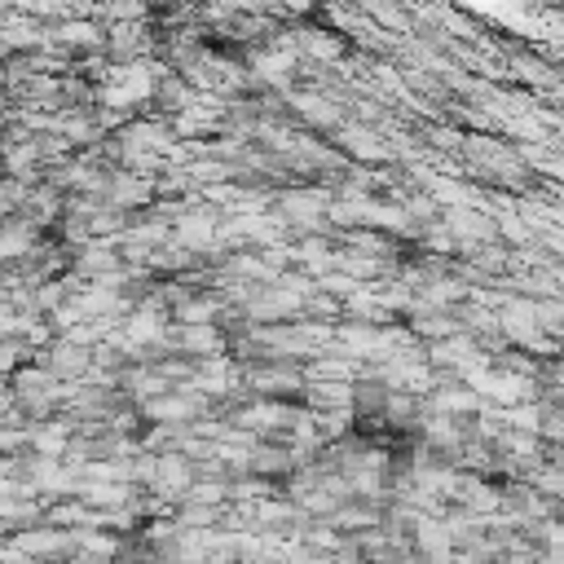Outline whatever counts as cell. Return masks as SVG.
<instances>
[{"instance_id":"1","label":"cell","mask_w":564,"mask_h":564,"mask_svg":"<svg viewBox=\"0 0 564 564\" xmlns=\"http://www.w3.org/2000/svg\"><path fill=\"white\" fill-rule=\"evenodd\" d=\"M150 48H154L150 22H110V31H106V57H115V62H145Z\"/></svg>"},{"instance_id":"2","label":"cell","mask_w":564,"mask_h":564,"mask_svg":"<svg viewBox=\"0 0 564 564\" xmlns=\"http://www.w3.org/2000/svg\"><path fill=\"white\" fill-rule=\"evenodd\" d=\"M93 361H97V357H93V348H88V344L66 339V335H62V339H53V344L44 348V370H53L62 383H75L79 375H88V370H93Z\"/></svg>"},{"instance_id":"3","label":"cell","mask_w":564,"mask_h":564,"mask_svg":"<svg viewBox=\"0 0 564 564\" xmlns=\"http://www.w3.org/2000/svg\"><path fill=\"white\" fill-rule=\"evenodd\" d=\"M154 194H159V181L145 176V172H115L110 185H106V203L119 207V212L141 207V203H150Z\"/></svg>"},{"instance_id":"4","label":"cell","mask_w":564,"mask_h":564,"mask_svg":"<svg viewBox=\"0 0 564 564\" xmlns=\"http://www.w3.org/2000/svg\"><path fill=\"white\" fill-rule=\"evenodd\" d=\"M26 441H31V454L35 458H66L70 454V423H31L26 427Z\"/></svg>"},{"instance_id":"5","label":"cell","mask_w":564,"mask_h":564,"mask_svg":"<svg viewBox=\"0 0 564 564\" xmlns=\"http://www.w3.org/2000/svg\"><path fill=\"white\" fill-rule=\"evenodd\" d=\"M445 229L458 238V247H471V242L494 238V220L480 216L476 207H449V212H445Z\"/></svg>"},{"instance_id":"6","label":"cell","mask_w":564,"mask_h":564,"mask_svg":"<svg viewBox=\"0 0 564 564\" xmlns=\"http://www.w3.org/2000/svg\"><path fill=\"white\" fill-rule=\"evenodd\" d=\"M172 344L181 348V352H194V357H220V330L212 326V322H194V326H181L176 335H172Z\"/></svg>"},{"instance_id":"7","label":"cell","mask_w":564,"mask_h":564,"mask_svg":"<svg viewBox=\"0 0 564 564\" xmlns=\"http://www.w3.org/2000/svg\"><path fill=\"white\" fill-rule=\"evenodd\" d=\"M295 48L300 57H317V62H335L344 53V40H335V31H295Z\"/></svg>"},{"instance_id":"8","label":"cell","mask_w":564,"mask_h":564,"mask_svg":"<svg viewBox=\"0 0 564 564\" xmlns=\"http://www.w3.org/2000/svg\"><path fill=\"white\" fill-rule=\"evenodd\" d=\"M432 414H471V410H480V397L471 392V388H436L432 392Z\"/></svg>"},{"instance_id":"9","label":"cell","mask_w":564,"mask_h":564,"mask_svg":"<svg viewBox=\"0 0 564 564\" xmlns=\"http://www.w3.org/2000/svg\"><path fill=\"white\" fill-rule=\"evenodd\" d=\"M247 383L256 388V392H295L304 379H300V370H282V366H264V370H251L247 375Z\"/></svg>"},{"instance_id":"10","label":"cell","mask_w":564,"mask_h":564,"mask_svg":"<svg viewBox=\"0 0 564 564\" xmlns=\"http://www.w3.org/2000/svg\"><path fill=\"white\" fill-rule=\"evenodd\" d=\"M344 150H348V154H357V159H370V163L388 159V145H383L370 128H344Z\"/></svg>"},{"instance_id":"11","label":"cell","mask_w":564,"mask_h":564,"mask_svg":"<svg viewBox=\"0 0 564 564\" xmlns=\"http://www.w3.org/2000/svg\"><path fill=\"white\" fill-rule=\"evenodd\" d=\"M295 110H300L308 123H317V128L339 123V110H335L326 97H313V93H300V97H295Z\"/></svg>"},{"instance_id":"12","label":"cell","mask_w":564,"mask_h":564,"mask_svg":"<svg viewBox=\"0 0 564 564\" xmlns=\"http://www.w3.org/2000/svg\"><path fill=\"white\" fill-rule=\"evenodd\" d=\"M361 9H366V13H375V18H379V22H392V26H405V22H401V13H397V4H392V0H361Z\"/></svg>"},{"instance_id":"13","label":"cell","mask_w":564,"mask_h":564,"mask_svg":"<svg viewBox=\"0 0 564 564\" xmlns=\"http://www.w3.org/2000/svg\"><path fill=\"white\" fill-rule=\"evenodd\" d=\"M498 564H533L529 555H507V560H498Z\"/></svg>"},{"instance_id":"14","label":"cell","mask_w":564,"mask_h":564,"mask_svg":"<svg viewBox=\"0 0 564 564\" xmlns=\"http://www.w3.org/2000/svg\"><path fill=\"white\" fill-rule=\"evenodd\" d=\"M137 564H141V560H137Z\"/></svg>"}]
</instances>
